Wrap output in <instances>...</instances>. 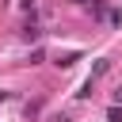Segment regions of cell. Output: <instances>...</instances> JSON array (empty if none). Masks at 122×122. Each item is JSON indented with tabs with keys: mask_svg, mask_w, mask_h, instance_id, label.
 <instances>
[{
	"mask_svg": "<svg viewBox=\"0 0 122 122\" xmlns=\"http://www.w3.org/2000/svg\"><path fill=\"white\" fill-rule=\"evenodd\" d=\"M19 34H23V38H27V42H38V38H42V27H38V23H34V19H27V27H23V30H19Z\"/></svg>",
	"mask_w": 122,
	"mask_h": 122,
	"instance_id": "1",
	"label": "cell"
},
{
	"mask_svg": "<svg viewBox=\"0 0 122 122\" xmlns=\"http://www.w3.org/2000/svg\"><path fill=\"white\" fill-rule=\"evenodd\" d=\"M76 61H80V53H76V50H69V53H57V61H53V65H57V69H72Z\"/></svg>",
	"mask_w": 122,
	"mask_h": 122,
	"instance_id": "2",
	"label": "cell"
},
{
	"mask_svg": "<svg viewBox=\"0 0 122 122\" xmlns=\"http://www.w3.org/2000/svg\"><path fill=\"white\" fill-rule=\"evenodd\" d=\"M38 114H42V99H30V103H23V118H27V122H34Z\"/></svg>",
	"mask_w": 122,
	"mask_h": 122,
	"instance_id": "3",
	"label": "cell"
},
{
	"mask_svg": "<svg viewBox=\"0 0 122 122\" xmlns=\"http://www.w3.org/2000/svg\"><path fill=\"white\" fill-rule=\"evenodd\" d=\"M92 95H95V76H88V80H84V88L76 92V99H92Z\"/></svg>",
	"mask_w": 122,
	"mask_h": 122,
	"instance_id": "4",
	"label": "cell"
},
{
	"mask_svg": "<svg viewBox=\"0 0 122 122\" xmlns=\"http://www.w3.org/2000/svg\"><path fill=\"white\" fill-rule=\"evenodd\" d=\"M107 15H111V11H107V4H103V0H95V4H92V19H107Z\"/></svg>",
	"mask_w": 122,
	"mask_h": 122,
	"instance_id": "5",
	"label": "cell"
},
{
	"mask_svg": "<svg viewBox=\"0 0 122 122\" xmlns=\"http://www.w3.org/2000/svg\"><path fill=\"white\" fill-rule=\"evenodd\" d=\"M107 122H122V107H118V103H111V111H107Z\"/></svg>",
	"mask_w": 122,
	"mask_h": 122,
	"instance_id": "6",
	"label": "cell"
},
{
	"mask_svg": "<svg viewBox=\"0 0 122 122\" xmlns=\"http://www.w3.org/2000/svg\"><path fill=\"white\" fill-rule=\"evenodd\" d=\"M42 61H46V53H42V50H34V53L27 57V65H42Z\"/></svg>",
	"mask_w": 122,
	"mask_h": 122,
	"instance_id": "7",
	"label": "cell"
},
{
	"mask_svg": "<svg viewBox=\"0 0 122 122\" xmlns=\"http://www.w3.org/2000/svg\"><path fill=\"white\" fill-rule=\"evenodd\" d=\"M107 69H111V61H99V65H95V69H92V76H95V80H99V76H103V72H107Z\"/></svg>",
	"mask_w": 122,
	"mask_h": 122,
	"instance_id": "8",
	"label": "cell"
},
{
	"mask_svg": "<svg viewBox=\"0 0 122 122\" xmlns=\"http://www.w3.org/2000/svg\"><path fill=\"white\" fill-rule=\"evenodd\" d=\"M114 103H118V107H122V84H118V88H114Z\"/></svg>",
	"mask_w": 122,
	"mask_h": 122,
	"instance_id": "9",
	"label": "cell"
},
{
	"mask_svg": "<svg viewBox=\"0 0 122 122\" xmlns=\"http://www.w3.org/2000/svg\"><path fill=\"white\" fill-rule=\"evenodd\" d=\"M50 122H69V114H53V118H50Z\"/></svg>",
	"mask_w": 122,
	"mask_h": 122,
	"instance_id": "10",
	"label": "cell"
},
{
	"mask_svg": "<svg viewBox=\"0 0 122 122\" xmlns=\"http://www.w3.org/2000/svg\"><path fill=\"white\" fill-rule=\"evenodd\" d=\"M4 99H8V92H0V103H4Z\"/></svg>",
	"mask_w": 122,
	"mask_h": 122,
	"instance_id": "11",
	"label": "cell"
},
{
	"mask_svg": "<svg viewBox=\"0 0 122 122\" xmlns=\"http://www.w3.org/2000/svg\"><path fill=\"white\" fill-rule=\"evenodd\" d=\"M72 4H88V0H72Z\"/></svg>",
	"mask_w": 122,
	"mask_h": 122,
	"instance_id": "12",
	"label": "cell"
}]
</instances>
